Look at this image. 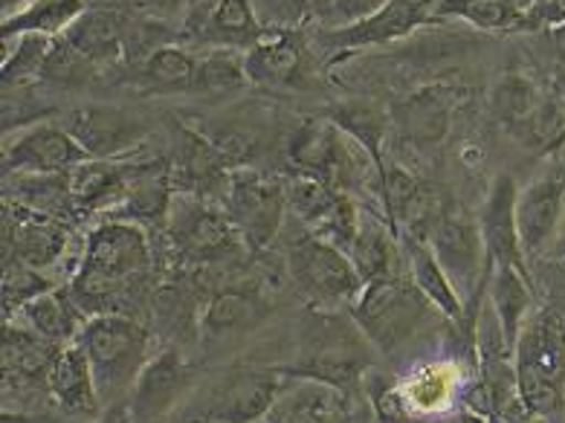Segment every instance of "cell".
<instances>
[{
	"mask_svg": "<svg viewBox=\"0 0 565 423\" xmlns=\"http://www.w3.org/2000/svg\"><path fill=\"white\" fill-rule=\"evenodd\" d=\"M516 201L519 192L511 175H495L479 215L484 244H488V258L495 267L527 269V255L522 250V241H519Z\"/></svg>",
	"mask_w": 565,
	"mask_h": 423,
	"instance_id": "cell-20",
	"label": "cell"
},
{
	"mask_svg": "<svg viewBox=\"0 0 565 423\" xmlns=\"http://www.w3.org/2000/svg\"><path fill=\"white\" fill-rule=\"evenodd\" d=\"M90 423H142V421H137L131 406L122 401V403H114V406L108 409H102V415H96Z\"/></svg>",
	"mask_w": 565,
	"mask_h": 423,
	"instance_id": "cell-47",
	"label": "cell"
},
{
	"mask_svg": "<svg viewBox=\"0 0 565 423\" xmlns=\"http://www.w3.org/2000/svg\"><path fill=\"white\" fill-rule=\"evenodd\" d=\"M285 192L290 212L313 235L331 241L349 253L356 232H360V221H363V212L356 209L349 192L333 189L326 180L308 178V175H296V178L287 180Z\"/></svg>",
	"mask_w": 565,
	"mask_h": 423,
	"instance_id": "cell-12",
	"label": "cell"
},
{
	"mask_svg": "<svg viewBox=\"0 0 565 423\" xmlns=\"http://www.w3.org/2000/svg\"><path fill=\"white\" fill-rule=\"evenodd\" d=\"M264 423H354L349 394L326 383L285 374L281 392Z\"/></svg>",
	"mask_w": 565,
	"mask_h": 423,
	"instance_id": "cell-21",
	"label": "cell"
},
{
	"mask_svg": "<svg viewBox=\"0 0 565 423\" xmlns=\"http://www.w3.org/2000/svg\"><path fill=\"white\" fill-rule=\"evenodd\" d=\"M151 269V244L140 223L110 221L96 223L87 235L85 255L71 278L73 299L82 305L87 316L108 314L110 302L137 287V282Z\"/></svg>",
	"mask_w": 565,
	"mask_h": 423,
	"instance_id": "cell-1",
	"label": "cell"
},
{
	"mask_svg": "<svg viewBox=\"0 0 565 423\" xmlns=\"http://www.w3.org/2000/svg\"><path fill=\"white\" fill-rule=\"evenodd\" d=\"M62 125L90 160H117L148 137L146 119L117 105H78Z\"/></svg>",
	"mask_w": 565,
	"mask_h": 423,
	"instance_id": "cell-15",
	"label": "cell"
},
{
	"mask_svg": "<svg viewBox=\"0 0 565 423\" xmlns=\"http://www.w3.org/2000/svg\"><path fill=\"white\" fill-rule=\"evenodd\" d=\"M287 273L313 308L333 310L345 302L354 305L356 296L365 287L351 255L331 241L313 235V232L290 244Z\"/></svg>",
	"mask_w": 565,
	"mask_h": 423,
	"instance_id": "cell-9",
	"label": "cell"
},
{
	"mask_svg": "<svg viewBox=\"0 0 565 423\" xmlns=\"http://www.w3.org/2000/svg\"><path fill=\"white\" fill-rule=\"evenodd\" d=\"M90 157L64 125H26L3 146V175H71Z\"/></svg>",
	"mask_w": 565,
	"mask_h": 423,
	"instance_id": "cell-13",
	"label": "cell"
},
{
	"mask_svg": "<svg viewBox=\"0 0 565 423\" xmlns=\"http://www.w3.org/2000/svg\"><path fill=\"white\" fill-rule=\"evenodd\" d=\"M287 157L299 175L326 180L342 192H349L351 186L360 183L369 166L377 169L372 157L365 155L342 128H337L328 116L326 119H319V116L302 119L287 142Z\"/></svg>",
	"mask_w": 565,
	"mask_h": 423,
	"instance_id": "cell-8",
	"label": "cell"
},
{
	"mask_svg": "<svg viewBox=\"0 0 565 423\" xmlns=\"http://www.w3.org/2000/svg\"><path fill=\"white\" fill-rule=\"evenodd\" d=\"M71 244L67 218L35 212V209L7 203L3 218V255L24 262L35 269L53 267Z\"/></svg>",
	"mask_w": 565,
	"mask_h": 423,
	"instance_id": "cell-17",
	"label": "cell"
},
{
	"mask_svg": "<svg viewBox=\"0 0 565 423\" xmlns=\"http://www.w3.org/2000/svg\"><path fill=\"white\" fill-rule=\"evenodd\" d=\"M47 389L53 401L58 403L64 415L71 417H96L102 415V398L96 389L94 369L87 362L85 348L78 342L64 346L50 369Z\"/></svg>",
	"mask_w": 565,
	"mask_h": 423,
	"instance_id": "cell-22",
	"label": "cell"
},
{
	"mask_svg": "<svg viewBox=\"0 0 565 423\" xmlns=\"http://www.w3.org/2000/svg\"><path fill=\"white\" fill-rule=\"evenodd\" d=\"M406 255H409V278L424 293L429 305L447 319H458L465 314L467 302L447 276V269L438 264L435 253L424 239H406Z\"/></svg>",
	"mask_w": 565,
	"mask_h": 423,
	"instance_id": "cell-34",
	"label": "cell"
},
{
	"mask_svg": "<svg viewBox=\"0 0 565 423\" xmlns=\"http://www.w3.org/2000/svg\"><path fill=\"white\" fill-rule=\"evenodd\" d=\"M465 371L456 360H441V362H426L420 369H415L409 378L403 380L401 394L406 406L420 417H438L449 403L456 401V394L461 392V378Z\"/></svg>",
	"mask_w": 565,
	"mask_h": 423,
	"instance_id": "cell-27",
	"label": "cell"
},
{
	"mask_svg": "<svg viewBox=\"0 0 565 423\" xmlns=\"http://www.w3.org/2000/svg\"><path fill=\"white\" fill-rule=\"evenodd\" d=\"M224 209L247 250H267L287 215L285 183L256 169H233L224 180Z\"/></svg>",
	"mask_w": 565,
	"mask_h": 423,
	"instance_id": "cell-11",
	"label": "cell"
},
{
	"mask_svg": "<svg viewBox=\"0 0 565 423\" xmlns=\"http://www.w3.org/2000/svg\"><path fill=\"white\" fill-rule=\"evenodd\" d=\"M53 287L55 285L47 282L44 269H35L24 262H15V258H9L3 264V305H7V314H15V310L21 314L30 302H35Z\"/></svg>",
	"mask_w": 565,
	"mask_h": 423,
	"instance_id": "cell-42",
	"label": "cell"
},
{
	"mask_svg": "<svg viewBox=\"0 0 565 423\" xmlns=\"http://www.w3.org/2000/svg\"><path fill=\"white\" fill-rule=\"evenodd\" d=\"M488 302L493 314L502 322V331L511 342L516 346L519 331L531 316V305H534V290H531V276L527 269L519 267H495L490 264L488 276Z\"/></svg>",
	"mask_w": 565,
	"mask_h": 423,
	"instance_id": "cell-31",
	"label": "cell"
},
{
	"mask_svg": "<svg viewBox=\"0 0 565 423\" xmlns=\"http://www.w3.org/2000/svg\"><path fill=\"white\" fill-rule=\"evenodd\" d=\"M148 3L160 9V12H180V15H183V7H186V0H148Z\"/></svg>",
	"mask_w": 565,
	"mask_h": 423,
	"instance_id": "cell-50",
	"label": "cell"
},
{
	"mask_svg": "<svg viewBox=\"0 0 565 423\" xmlns=\"http://www.w3.org/2000/svg\"><path fill=\"white\" fill-rule=\"evenodd\" d=\"M247 85V62H244L241 50H217V46H212L198 59L192 82V96H198V99H226V96H235Z\"/></svg>",
	"mask_w": 565,
	"mask_h": 423,
	"instance_id": "cell-38",
	"label": "cell"
},
{
	"mask_svg": "<svg viewBox=\"0 0 565 423\" xmlns=\"http://www.w3.org/2000/svg\"><path fill=\"white\" fill-rule=\"evenodd\" d=\"M412 423H444V421H438V417H415Z\"/></svg>",
	"mask_w": 565,
	"mask_h": 423,
	"instance_id": "cell-52",
	"label": "cell"
},
{
	"mask_svg": "<svg viewBox=\"0 0 565 423\" xmlns=\"http://www.w3.org/2000/svg\"><path fill=\"white\" fill-rule=\"evenodd\" d=\"M372 362V339L354 322V316L345 319L337 310L310 308L299 328L296 362L279 371L290 378L317 380V383L351 394L369 378Z\"/></svg>",
	"mask_w": 565,
	"mask_h": 423,
	"instance_id": "cell-2",
	"label": "cell"
},
{
	"mask_svg": "<svg viewBox=\"0 0 565 423\" xmlns=\"http://www.w3.org/2000/svg\"><path fill=\"white\" fill-rule=\"evenodd\" d=\"M519 401L534 415H554L565 403V319L536 310L513 346Z\"/></svg>",
	"mask_w": 565,
	"mask_h": 423,
	"instance_id": "cell-3",
	"label": "cell"
},
{
	"mask_svg": "<svg viewBox=\"0 0 565 423\" xmlns=\"http://www.w3.org/2000/svg\"><path fill=\"white\" fill-rule=\"evenodd\" d=\"M456 108L458 93L452 87L433 85L401 102L395 108V119L412 139H418L420 146H438L447 137Z\"/></svg>",
	"mask_w": 565,
	"mask_h": 423,
	"instance_id": "cell-24",
	"label": "cell"
},
{
	"mask_svg": "<svg viewBox=\"0 0 565 423\" xmlns=\"http://www.w3.org/2000/svg\"><path fill=\"white\" fill-rule=\"evenodd\" d=\"M85 12V0H30L24 9H18L15 15L3 18V23H0V39H18V35H47V39H58Z\"/></svg>",
	"mask_w": 565,
	"mask_h": 423,
	"instance_id": "cell-36",
	"label": "cell"
},
{
	"mask_svg": "<svg viewBox=\"0 0 565 423\" xmlns=\"http://www.w3.org/2000/svg\"><path fill=\"white\" fill-rule=\"evenodd\" d=\"M433 305L424 293L415 287L412 278L395 276L380 278L365 285L363 293L351 305L354 322L363 328V334L372 339V346L380 355H395L418 334L426 322Z\"/></svg>",
	"mask_w": 565,
	"mask_h": 423,
	"instance_id": "cell-5",
	"label": "cell"
},
{
	"mask_svg": "<svg viewBox=\"0 0 565 423\" xmlns=\"http://www.w3.org/2000/svg\"><path fill=\"white\" fill-rule=\"evenodd\" d=\"M76 342L85 348L87 362L94 369L102 406L128 401L134 383L151 360L148 331L125 314H96L87 319Z\"/></svg>",
	"mask_w": 565,
	"mask_h": 423,
	"instance_id": "cell-4",
	"label": "cell"
},
{
	"mask_svg": "<svg viewBox=\"0 0 565 423\" xmlns=\"http://www.w3.org/2000/svg\"><path fill=\"white\" fill-rule=\"evenodd\" d=\"M64 346H55L32 328H15L7 325L3 337V380H18L21 385L47 383L50 369Z\"/></svg>",
	"mask_w": 565,
	"mask_h": 423,
	"instance_id": "cell-30",
	"label": "cell"
},
{
	"mask_svg": "<svg viewBox=\"0 0 565 423\" xmlns=\"http://www.w3.org/2000/svg\"><path fill=\"white\" fill-rule=\"evenodd\" d=\"M328 119H331L337 128H342V131L349 134L356 146L372 157V162L380 171V178H383V169H386L383 151H386L395 116L386 114L380 105H372V102H345V105L331 108ZM380 183H383V180H380Z\"/></svg>",
	"mask_w": 565,
	"mask_h": 423,
	"instance_id": "cell-33",
	"label": "cell"
},
{
	"mask_svg": "<svg viewBox=\"0 0 565 423\" xmlns=\"http://www.w3.org/2000/svg\"><path fill=\"white\" fill-rule=\"evenodd\" d=\"M0 3H3V18H9L15 15L18 9H24L30 0H0Z\"/></svg>",
	"mask_w": 565,
	"mask_h": 423,
	"instance_id": "cell-51",
	"label": "cell"
},
{
	"mask_svg": "<svg viewBox=\"0 0 565 423\" xmlns=\"http://www.w3.org/2000/svg\"><path fill=\"white\" fill-rule=\"evenodd\" d=\"M388 0H331L328 9L319 15V30H340V27H351V23L363 21V18L374 15L380 7H386Z\"/></svg>",
	"mask_w": 565,
	"mask_h": 423,
	"instance_id": "cell-44",
	"label": "cell"
},
{
	"mask_svg": "<svg viewBox=\"0 0 565 423\" xmlns=\"http://www.w3.org/2000/svg\"><path fill=\"white\" fill-rule=\"evenodd\" d=\"M194 380L198 374L192 362L180 355L178 348H166L160 355H151L125 403L131 406L137 421L163 423V417L171 415L192 394Z\"/></svg>",
	"mask_w": 565,
	"mask_h": 423,
	"instance_id": "cell-16",
	"label": "cell"
},
{
	"mask_svg": "<svg viewBox=\"0 0 565 423\" xmlns=\"http://www.w3.org/2000/svg\"><path fill=\"white\" fill-rule=\"evenodd\" d=\"M433 18L465 21L484 32L536 30L531 9L522 0H435Z\"/></svg>",
	"mask_w": 565,
	"mask_h": 423,
	"instance_id": "cell-29",
	"label": "cell"
},
{
	"mask_svg": "<svg viewBox=\"0 0 565 423\" xmlns=\"http://www.w3.org/2000/svg\"><path fill=\"white\" fill-rule=\"evenodd\" d=\"M198 55L178 44H163L134 70L137 87L148 93H192Z\"/></svg>",
	"mask_w": 565,
	"mask_h": 423,
	"instance_id": "cell-39",
	"label": "cell"
},
{
	"mask_svg": "<svg viewBox=\"0 0 565 423\" xmlns=\"http://www.w3.org/2000/svg\"><path fill=\"white\" fill-rule=\"evenodd\" d=\"M527 3H531V0H527Z\"/></svg>",
	"mask_w": 565,
	"mask_h": 423,
	"instance_id": "cell-53",
	"label": "cell"
},
{
	"mask_svg": "<svg viewBox=\"0 0 565 423\" xmlns=\"http://www.w3.org/2000/svg\"><path fill=\"white\" fill-rule=\"evenodd\" d=\"M435 0H388L374 15L340 27V30H319L317 41L331 53H360L374 46L395 44L424 27L433 18Z\"/></svg>",
	"mask_w": 565,
	"mask_h": 423,
	"instance_id": "cell-14",
	"label": "cell"
},
{
	"mask_svg": "<svg viewBox=\"0 0 565 423\" xmlns=\"http://www.w3.org/2000/svg\"><path fill=\"white\" fill-rule=\"evenodd\" d=\"M267 30L258 15L256 0H221V7L215 9V15L203 27L201 39L203 44L217 46V50H241L247 53L249 46L262 39V32Z\"/></svg>",
	"mask_w": 565,
	"mask_h": 423,
	"instance_id": "cell-35",
	"label": "cell"
},
{
	"mask_svg": "<svg viewBox=\"0 0 565 423\" xmlns=\"http://www.w3.org/2000/svg\"><path fill=\"white\" fill-rule=\"evenodd\" d=\"M249 85L258 87H294L305 76L308 44L299 30L267 27L262 39L244 53Z\"/></svg>",
	"mask_w": 565,
	"mask_h": 423,
	"instance_id": "cell-19",
	"label": "cell"
},
{
	"mask_svg": "<svg viewBox=\"0 0 565 423\" xmlns=\"http://www.w3.org/2000/svg\"><path fill=\"white\" fill-rule=\"evenodd\" d=\"M3 41V93L26 91L41 82L53 39L47 35H18Z\"/></svg>",
	"mask_w": 565,
	"mask_h": 423,
	"instance_id": "cell-41",
	"label": "cell"
},
{
	"mask_svg": "<svg viewBox=\"0 0 565 423\" xmlns=\"http://www.w3.org/2000/svg\"><path fill=\"white\" fill-rule=\"evenodd\" d=\"M163 226L174 253L194 264L221 262L238 250H247L235 223L226 215V209L215 207L203 194H174Z\"/></svg>",
	"mask_w": 565,
	"mask_h": 423,
	"instance_id": "cell-10",
	"label": "cell"
},
{
	"mask_svg": "<svg viewBox=\"0 0 565 423\" xmlns=\"http://www.w3.org/2000/svg\"><path fill=\"white\" fill-rule=\"evenodd\" d=\"M542 102H545V96H542L540 85L531 76H525L522 70L504 73L490 87V114L513 137L534 119L536 110L542 108Z\"/></svg>",
	"mask_w": 565,
	"mask_h": 423,
	"instance_id": "cell-37",
	"label": "cell"
},
{
	"mask_svg": "<svg viewBox=\"0 0 565 423\" xmlns=\"http://www.w3.org/2000/svg\"><path fill=\"white\" fill-rule=\"evenodd\" d=\"M447 423H490V417L479 415V412H472V409H458V412H452L449 415Z\"/></svg>",
	"mask_w": 565,
	"mask_h": 423,
	"instance_id": "cell-48",
	"label": "cell"
},
{
	"mask_svg": "<svg viewBox=\"0 0 565 423\" xmlns=\"http://www.w3.org/2000/svg\"><path fill=\"white\" fill-rule=\"evenodd\" d=\"M536 27H559L565 23V0H531L527 3Z\"/></svg>",
	"mask_w": 565,
	"mask_h": 423,
	"instance_id": "cell-46",
	"label": "cell"
},
{
	"mask_svg": "<svg viewBox=\"0 0 565 423\" xmlns=\"http://www.w3.org/2000/svg\"><path fill=\"white\" fill-rule=\"evenodd\" d=\"M94 70L96 67L87 62L85 55H78L76 50L64 41V35H58V39H53V46H50L41 82H53V85L62 87H76L94 76Z\"/></svg>",
	"mask_w": 565,
	"mask_h": 423,
	"instance_id": "cell-43",
	"label": "cell"
},
{
	"mask_svg": "<svg viewBox=\"0 0 565 423\" xmlns=\"http://www.w3.org/2000/svg\"><path fill=\"white\" fill-rule=\"evenodd\" d=\"M285 374L276 369H230L183 406V423H258L270 415Z\"/></svg>",
	"mask_w": 565,
	"mask_h": 423,
	"instance_id": "cell-6",
	"label": "cell"
},
{
	"mask_svg": "<svg viewBox=\"0 0 565 423\" xmlns=\"http://www.w3.org/2000/svg\"><path fill=\"white\" fill-rule=\"evenodd\" d=\"M125 21L114 9H87L85 15L64 32V41L85 55L94 67L117 64L125 59Z\"/></svg>",
	"mask_w": 565,
	"mask_h": 423,
	"instance_id": "cell-26",
	"label": "cell"
},
{
	"mask_svg": "<svg viewBox=\"0 0 565 423\" xmlns=\"http://www.w3.org/2000/svg\"><path fill=\"white\" fill-rule=\"evenodd\" d=\"M73 212L94 215V212H114L128 192V169L114 160H87L71 175Z\"/></svg>",
	"mask_w": 565,
	"mask_h": 423,
	"instance_id": "cell-25",
	"label": "cell"
},
{
	"mask_svg": "<svg viewBox=\"0 0 565 423\" xmlns=\"http://www.w3.org/2000/svg\"><path fill=\"white\" fill-rule=\"evenodd\" d=\"M551 41H554V50H557L559 62H565V23L551 27Z\"/></svg>",
	"mask_w": 565,
	"mask_h": 423,
	"instance_id": "cell-49",
	"label": "cell"
},
{
	"mask_svg": "<svg viewBox=\"0 0 565 423\" xmlns=\"http://www.w3.org/2000/svg\"><path fill=\"white\" fill-rule=\"evenodd\" d=\"M565 212V171H548L519 192L516 223L525 255L545 253L559 232Z\"/></svg>",
	"mask_w": 565,
	"mask_h": 423,
	"instance_id": "cell-18",
	"label": "cell"
},
{
	"mask_svg": "<svg viewBox=\"0 0 565 423\" xmlns=\"http://www.w3.org/2000/svg\"><path fill=\"white\" fill-rule=\"evenodd\" d=\"M273 316V305L249 290H221L210 299L201 316V334L206 342L244 337L258 331Z\"/></svg>",
	"mask_w": 565,
	"mask_h": 423,
	"instance_id": "cell-23",
	"label": "cell"
},
{
	"mask_svg": "<svg viewBox=\"0 0 565 423\" xmlns=\"http://www.w3.org/2000/svg\"><path fill=\"white\" fill-rule=\"evenodd\" d=\"M221 7V0H186L183 7V30L192 35V39H201L203 27L210 23V18L215 15V9Z\"/></svg>",
	"mask_w": 565,
	"mask_h": 423,
	"instance_id": "cell-45",
	"label": "cell"
},
{
	"mask_svg": "<svg viewBox=\"0 0 565 423\" xmlns=\"http://www.w3.org/2000/svg\"><path fill=\"white\" fill-rule=\"evenodd\" d=\"M424 241L438 264L447 269V276L452 278V285L465 296V302L472 299L476 293L488 290V244H484L481 221L465 203L441 201V209L435 212Z\"/></svg>",
	"mask_w": 565,
	"mask_h": 423,
	"instance_id": "cell-7",
	"label": "cell"
},
{
	"mask_svg": "<svg viewBox=\"0 0 565 423\" xmlns=\"http://www.w3.org/2000/svg\"><path fill=\"white\" fill-rule=\"evenodd\" d=\"M21 319L26 322V328H32V331L55 342V346H71V342H76V337L82 334L90 316L73 299L71 287H53L35 302H30L21 310Z\"/></svg>",
	"mask_w": 565,
	"mask_h": 423,
	"instance_id": "cell-28",
	"label": "cell"
},
{
	"mask_svg": "<svg viewBox=\"0 0 565 423\" xmlns=\"http://www.w3.org/2000/svg\"><path fill=\"white\" fill-rule=\"evenodd\" d=\"M397 232L388 221H380L377 215H365L360 221V232H356L354 244H351L349 255L354 262L356 273L363 278V285H372L380 278L395 276V264L401 258L397 253Z\"/></svg>",
	"mask_w": 565,
	"mask_h": 423,
	"instance_id": "cell-32",
	"label": "cell"
},
{
	"mask_svg": "<svg viewBox=\"0 0 565 423\" xmlns=\"http://www.w3.org/2000/svg\"><path fill=\"white\" fill-rule=\"evenodd\" d=\"M3 186H7V203L58 218H64V212H73L67 175H21L18 171V175H3Z\"/></svg>",
	"mask_w": 565,
	"mask_h": 423,
	"instance_id": "cell-40",
	"label": "cell"
}]
</instances>
